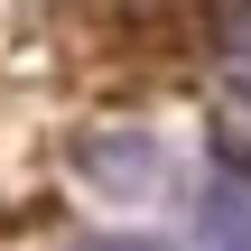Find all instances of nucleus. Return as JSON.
I'll list each match as a JSON object with an SVG mask.
<instances>
[{"instance_id": "2", "label": "nucleus", "mask_w": 251, "mask_h": 251, "mask_svg": "<svg viewBox=\"0 0 251 251\" xmlns=\"http://www.w3.org/2000/svg\"><path fill=\"white\" fill-rule=\"evenodd\" d=\"M186 224H196V251H251V168L224 158L214 177H196Z\"/></svg>"}, {"instance_id": "1", "label": "nucleus", "mask_w": 251, "mask_h": 251, "mask_svg": "<svg viewBox=\"0 0 251 251\" xmlns=\"http://www.w3.org/2000/svg\"><path fill=\"white\" fill-rule=\"evenodd\" d=\"M75 177H84V196H102L121 214H158V205L196 196V177L177 168V149L158 130H140V121H112V130L75 140Z\"/></svg>"}, {"instance_id": "4", "label": "nucleus", "mask_w": 251, "mask_h": 251, "mask_svg": "<svg viewBox=\"0 0 251 251\" xmlns=\"http://www.w3.org/2000/svg\"><path fill=\"white\" fill-rule=\"evenodd\" d=\"M224 65H233V84H251V9L224 19Z\"/></svg>"}, {"instance_id": "3", "label": "nucleus", "mask_w": 251, "mask_h": 251, "mask_svg": "<svg viewBox=\"0 0 251 251\" xmlns=\"http://www.w3.org/2000/svg\"><path fill=\"white\" fill-rule=\"evenodd\" d=\"M214 140H224L233 168H251V84H224V102H214Z\"/></svg>"}]
</instances>
